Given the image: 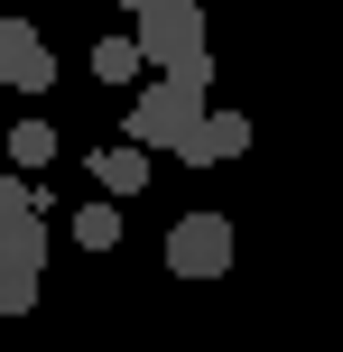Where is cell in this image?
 <instances>
[{"label": "cell", "mask_w": 343, "mask_h": 352, "mask_svg": "<svg viewBox=\"0 0 343 352\" xmlns=\"http://www.w3.org/2000/svg\"><path fill=\"white\" fill-rule=\"evenodd\" d=\"M204 84H214V56H204V65L158 74V84L130 102V140H140V148H167V158H186V148H195V130H204Z\"/></svg>", "instance_id": "cell-1"}, {"label": "cell", "mask_w": 343, "mask_h": 352, "mask_svg": "<svg viewBox=\"0 0 343 352\" xmlns=\"http://www.w3.org/2000/svg\"><path fill=\"white\" fill-rule=\"evenodd\" d=\"M130 37H140V56L158 74H177V65H204V10L195 0H148V10H130Z\"/></svg>", "instance_id": "cell-2"}, {"label": "cell", "mask_w": 343, "mask_h": 352, "mask_svg": "<svg viewBox=\"0 0 343 352\" xmlns=\"http://www.w3.org/2000/svg\"><path fill=\"white\" fill-rule=\"evenodd\" d=\"M167 269H177V278H223V269H232V213H214V204L177 213V223H167Z\"/></svg>", "instance_id": "cell-3"}, {"label": "cell", "mask_w": 343, "mask_h": 352, "mask_svg": "<svg viewBox=\"0 0 343 352\" xmlns=\"http://www.w3.org/2000/svg\"><path fill=\"white\" fill-rule=\"evenodd\" d=\"M0 84L10 93H56V56L28 19H0Z\"/></svg>", "instance_id": "cell-4"}, {"label": "cell", "mask_w": 343, "mask_h": 352, "mask_svg": "<svg viewBox=\"0 0 343 352\" xmlns=\"http://www.w3.org/2000/svg\"><path fill=\"white\" fill-rule=\"evenodd\" d=\"M241 148H251V111H204L195 148H186V167H232Z\"/></svg>", "instance_id": "cell-5"}, {"label": "cell", "mask_w": 343, "mask_h": 352, "mask_svg": "<svg viewBox=\"0 0 343 352\" xmlns=\"http://www.w3.org/2000/svg\"><path fill=\"white\" fill-rule=\"evenodd\" d=\"M93 186H102L111 204H121V195L140 204V195H148V148H140V140H121V148H93Z\"/></svg>", "instance_id": "cell-6"}, {"label": "cell", "mask_w": 343, "mask_h": 352, "mask_svg": "<svg viewBox=\"0 0 343 352\" xmlns=\"http://www.w3.org/2000/svg\"><path fill=\"white\" fill-rule=\"evenodd\" d=\"M56 232L37 223V213H0V269H47Z\"/></svg>", "instance_id": "cell-7"}, {"label": "cell", "mask_w": 343, "mask_h": 352, "mask_svg": "<svg viewBox=\"0 0 343 352\" xmlns=\"http://www.w3.org/2000/svg\"><path fill=\"white\" fill-rule=\"evenodd\" d=\"M65 232H74L84 250H121V204H111V195H93V204L65 213Z\"/></svg>", "instance_id": "cell-8"}, {"label": "cell", "mask_w": 343, "mask_h": 352, "mask_svg": "<svg viewBox=\"0 0 343 352\" xmlns=\"http://www.w3.org/2000/svg\"><path fill=\"white\" fill-rule=\"evenodd\" d=\"M0 148H10V167H19V176L56 167V121H19V130H10V140H0Z\"/></svg>", "instance_id": "cell-9"}, {"label": "cell", "mask_w": 343, "mask_h": 352, "mask_svg": "<svg viewBox=\"0 0 343 352\" xmlns=\"http://www.w3.org/2000/svg\"><path fill=\"white\" fill-rule=\"evenodd\" d=\"M93 74H102V84H140V74H148L140 37H102V47H93Z\"/></svg>", "instance_id": "cell-10"}, {"label": "cell", "mask_w": 343, "mask_h": 352, "mask_svg": "<svg viewBox=\"0 0 343 352\" xmlns=\"http://www.w3.org/2000/svg\"><path fill=\"white\" fill-rule=\"evenodd\" d=\"M37 306V269H0V316H28Z\"/></svg>", "instance_id": "cell-11"}, {"label": "cell", "mask_w": 343, "mask_h": 352, "mask_svg": "<svg viewBox=\"0 0 343 352\" xmlns=\"http://www.w3.org/2000/svg\"><path fill=\"white\" fill-rule=\"evenodd\" d=\"M0 213H37V186H28V176H0Z\"/></svg>", "instance_id": "cell-12"}, {"label": "cell", "mask_w": 343, "mask_h": 352, "mask_svg": "<svg viewBox=\"0 0 343 352\" xmlns=\"http://www.w3.org/2000/svg\"><path fill=\"white\" fill-rule=\"evenodd\" d=\"M130 10H148V0H130Z\"/></svg>", "instance_id": "cell-13"}]
</instances>
